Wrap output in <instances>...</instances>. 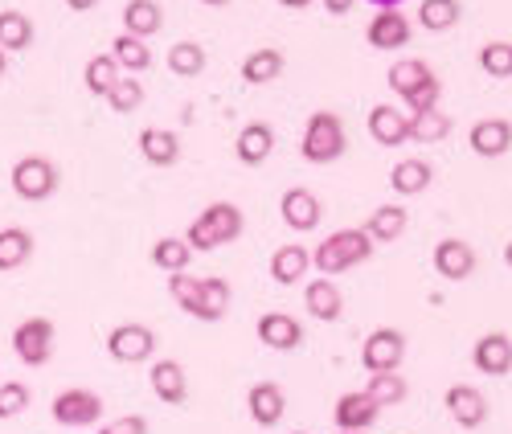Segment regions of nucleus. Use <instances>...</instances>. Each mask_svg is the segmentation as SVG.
<instances>
[{"mask_svg":"<svg viewBox=\"0 0 512 434\" xmlns=\"http://www.w3.org/2000/svg\"><path fill=\"white\" fill-rule=\"evenodd\" d=\"M168 295L177 299V308L201 324H218L226 312H230V283L218 279V275H209V279H193V275H168Z\"/></svg>","mask_w":512,"mask_h":434,"instance_id":"obj_1","label":"nucleus"},{"mask_svg":"<svg viewBox=\"0 0 512 434\" xmlns=\"http://www.w3.org/2000/svg\"><path fill=\"white\" fill-rule=\"evenodd\" d=\"M242 226H246V217H242V209L234 201H213L189 222L185 242L193 246V254H209V250L234 242L242 234Z\"/></svg>","mask_w":512,"mask_h":434,"instance_id":"obj_2","label":"nucleus"},{"mask_svg":"<svg viewBox=\"0 0 512 434\" xmlns=\"http://www.w3.org/2000/svg\"><path fill=\"white\" fill-rule=\"evenodd\" d=\"M386 78H390V86H394V95L406 103V115H418V111L439 107V95H443L439 74L426 66L422 58H398Z\"/></svg>","mask_w":512,"mask_h":434,"instance_id":"obj_3","label":"nucleus"},{"mask_svg":"<svg viewBox=\"0 0 512 434\" xmlns=\"http://www.w3.org/2000/svg\"><path fill=\"white\" fill-rule=\"evenodd\" d=\"M373 238L365 234V226H349V230H336V234H328L316 250H312V267L320 271V275H345V271H353V267H361L365 258L373 254Z\"/></svg>","mask_w":512,"mask_h":434,"instance_id":"obj_4","label":"nucleus"},{"mask_svg":"<svg viewBox=\"0 0 512 434\" xmlns=\"http://www.w3.org/2000/svg\"><path fill=\"white\" fill-rule=\"evenodd\" d=\"M349 148V136H345V123H340L336 111H316L308 115V127H304V140H300V152L308 164H336Z\"/></svg>","mask_w":512,"mask_h":434,"instance_id":"obj_5","label":"nucleus"},{"mask_svg":"<svg viewBox=\"0 0 512 434\" xmlns=\"http://www.w3.org/2000/svg\"><path fill=\"white\" fill-rule=\"evenodd\" d=\"M9 185H13V193H17L21 201H33V205H37V201H50V197L58 193L62 177H58V164H54L50 156L29 152V156H21V160L13 164Z\"/></svg>","mask_w":512,"mask_h":434,"instance_id":"obj_6","label":"nucleus"},{"mask_svg":"<svg viewBox=\"0 0 512 434\" xmlns=\"http://www.w3.org/2000/svg\"><path fill=\"white\" fill-rule=\"evenodd\" d=\"M54 336H58V328H54V320H46V316L21 320V324L13 328V353H17V361H21V365H33V369L50 365V357H54Z\"/></svg>","mask_w":512,"mask_h":434,"instance_id":"obj_7","label":"nucleus"},{"mask_svg":"<svg viewBox=\"0 0 512 434\" xmlns=\"http://www.w3.org/2000/svg\"><path fill=\"white\" fill-rule=\"evenodd\" d=\"M107 353L119 365H144L156 353V332L148 324H136V320L132 324H115L107 332Z\"/></svg>","mask_w":512,"mask_h":434,"instance_id":"obj_8","label":"nucleus"},{"mask_svg":"<svg viewBox=\"0 0 512 434\" xmlns=\"http://www.w3.org/2000/svg\"><path fill=\"white\" fill-rule=\"evenodd\" d=\"M402 357H406V336L398 328H373L361 344L365 373H398Z\"/></svg>","mask_w":512,"mask_h":434,"instance_id":"obj_9","label":"nucleus"},{"mask_svg":"<svg viewBox=\"0 0 512 434\" xmlns=\"http://www.w3.org/2000/svg\"><path fill=\"white\" fill-rule=\"evenodd\" d=\"M50 414H54L58 426L82 430V426H95V422H99V414H103V398L95 394V389L74 385V389H62V394L54 398Z\"/></svg>","mask_w":512,"mask_h":434,"instance_id":"obj_10","label":"nucleus"},{"mask_svg":"<svg viewBox=\"0 0 512 434\" xmlns=\"http://www.w3.org/2000/svg\"><path fill=\"white\" fill-rule=\"evenodd\" d=\"M410 37H414V25H410V17L402 9H377L373 21L365 25V41L373 50H386V54L406 50Z\"/></svg>","mask_w":512,"mask_h":434,"instance_id":"obj_11","label":"nucleus"},{"mask_svg":"<svg viewBox=\"0 0 512 434\" xmlns=\"http://www.w3.org/2000/svg\"><path fill=\"white\" fill-rule=\"evenodd\" d=\"M431 267H435L439 279L463 283V279L476 275V250H472V242H463V238H443L431 250Z\"/></svg>","mask_w":512,"mask_h":434,"instance_id":"obj_12","label":"nucleus"},{"mask_svg":"<svg viewBox=\"0 0 512 434\" xmlns=\"http://www.w3.org/2000/svg\"><path fill=\"white\" fill-rule=\"evenodd\" d=\"M279 217H283V226H291L295 234H308L320 226V217H324V205L312 189L304 185H291L283 197H279Z\"/></svg>","mask_w":512,"mask_h":434,"instance_id":"obj_13","label":"nucleus"},{"mask_svg":"<svg viewBox=\"0 0 512 434\" xmlns=\"http://www.w3.org/2000/svg\"><path fill=\"white\" fill-rule=\"evenodd\" d=\"M369 136H373V144H381V148H402V144H410V115L402 111V107H394V103H377V107H369Z\"/></svg>","mask_w":512,"mask_h":434,"instance_id":"obj_14","label":"nucleus"},{"mask_svg":"<svg viewBox=\"0 0 512 434\" xmlns=\"http://www.w3.org/2000/svg\"><path fill=\"white\" fill-rule=\"evenodd\" d=\"M381 406L365 394V389H353V394H340L336 406H332V422L345 430V434H365L373 422H377Z\"/></svg>","mask_w":512,"mask_h":434,"instance_id":"obj_15","label":"nucleus"},{"mask_svg":"<svg viewBox=\"0 0 512 434\" xmlns=\"http://www.w3.org/2000/svg\"><path fill=\"white\" fill-rule=\"evenodd\" d=\"M246 414L259 426H279L287 414V394L279 381H254L246 389Z\"/></svg>","mask_w":512,"mask_h":434,"instance_id":"obj_16","label":"nucleus"},{"mask_svg":"<svg viewBox=\"0 0 512 434\" xmlns=\"http://www.w3.org/2000/svg\"><path fill=\"white\" fill-rule=\"evenodd\" d=\"M443 406L455 418V426H463V430H476V426L488 422V398L476 385H451L443 394Z\"/></svg>","mask_w":512,"mask_h":434,"instance_id":"obj_17","label":"nucleus"},{"mask_svg":"<svg viewBox=\"0 0 512 434\" xmlns=\"http://www.w3.org/2000/svg\"><path fill=\"white\" fill-rule=\"evenodd\" d=\"M254 332H259V340L267 344V349L275 353H295L304 344V324L287 316V312H267L259 316V324H254Z\"/></svg>","mask_w":512,"mask_h":434,"instance_id":"obj_18","label":"nucleus"},{"mask_svg":"<svg viewBox=\"0 0 512 434\" xmlns=\"http://www.w3.org/2000/svg\"><path fill=\"white\" fill-rule=\"evenodd\" d=\"M148 381H152V394H156L164 406H181V402L189 398V373H185V365L173 361V357L152 361Z\"/></svg>","mask_w":512,"mask_h":434,"instance_id":"obj_19","label":"nucleus"},{"mask_svg":"<svg viewBox=\"0 0 512 434\" xmlns=\"http://www.w3.org/2000/svg\"><path fill=\"white\" fill-rule=\"evenodd\" d=\"M467 144H472L476 156L484 160H496L512 148V123L500 119V115H488V119H476L472 123V132H467Z\"/></svg>","mask_w":512,"mask_h":434,"instance_id":"obj_20","label":"nucleus"},{"mask_svg":"<svg viewBox=\"0 0 512 434\" xmlns=\"http://www.w3.org/2000/svg\"><path fill=\"white\" fill-rule=\"evenodd\" d=\"M472 365L484 377H504L512 373V336L508 332H484L472 349Z\"/></svg>","mask_w":512,"mask_h":434,"instance_id":"obj_21","label":"nucleus"},{"mask_svg":"<svg viewBox=\"0 0 512 434\" xmlns=\"http://www.w3.org/2000/svg\"><path fill=\"white\" fill-rule=\"evenodd\" d=\"M271 152H275V127H271V123H263V119L246 123L242 132H238V140H234V156H238L246 168L267 164V160H271Z\"/></svg>","mask_w":512,"mask_h":434,"instance_id":"obj_22","label":"nucleus"},{"mask_svg":"<svg viewBox=\"0 0 512 434\" xmlns=\"http://www.w3.org/2000/svg\"><path fill=\"white\" fill-rule=\"evenodd\" d=\"M304 308H308V316H316L320 324H336L340 316H345V295H340V287H336L328 275H316V279L304 287Z\"/></svg>","mask_w":512,"mask_h":434,"instance_id":"obj_23","label":"nucleus"},{"mask_svg":"<svg viewBox=\"0 0 512 434\" xmlns=\"http://www.w3.org/2000/svg\"><path fill=\"white\" fill-rule=\"evenodd\" d=\"M312 271V250L300 246V242H287L271 254V279L279 287H295V283H304Z\"/></svg>","mask_w":512,"mask_h":434,"instance_id":"obj_24","label":"nucleus"},{"mask_svg":"<svg viewBox=\"0 0 512 434\" xmlns=\"http://www.w3.org/2000/svg\"><path fill=\"white\" fill-rule=\"evenodd\" d=\"M431 181H435V168L422 156H406L390 168V185H394L398 197H418V193L431 189Z\"/></svg>","mask_w":512,"mask_h":434,"instance_id":"obj_25","label":"nucleus"},{"mask_svg":"<svg viewBox=\"0 0 512 434\" xmlns=\"http://www.w3.org/2000/svg\"><path fill=\"white\" fill-rule=\"evenodd\" d=\"M136 144H140V156L156 168H173L181 160V140H177V132H168V127H144Z\"/></svg>","mask_w":512,"mask_h":434,"instance_id":"obj_26","label":"nucleus"},{"mask_svg":"<svg viewBox=\"0 0 512 434\" xmlns=\"http://www.w3.org/2000/svg\"><path fill=\"white\" fill-rule=\"evenodd\" d=\"M160 29H164V9L156 5V0H127L123 5V33L148 41Z\"/></svg>","mask_w":512,"mask_h":434,"instance_id":"obj_27","label":"nucleus"},{"mask_svg":"<svg viewBox=\"0 0 512 434\" xmlns=\"http://www.w3.org/2000/svg\"><path fill=\"white\" fill-rule=\"evenodd\" d=\"M37 242L25 226H5L0 230V271H21L29 258H33Z\"/></svg>","mask_w":512,"mask_h":434,"instance_id":"obj_28","label":"nucleus"},{"mask_svg":"<svg viewBox=\"0 0 512 434\" xmlns=\"http://www.w3.org/2000/svg\"><path fill=\"white\" fill-rule=\"evenodd\" d=\"M406 222H410V213L402 205H377L365 222V234L373 242H398L406 234Z\"/></svg>","mask_w":512,"mask_h":434,"instance_id":"obj_29","label":"nucleus"},{"mask_svg":"<svg viewBox=\"0 0 512 434\" xmlns=\"http://www.w3.org/2000/svg\"><path fill=\"white\" fill-rule=\"evenodd\" d=\"M283 54L279 50H271V46H263V50H254V54H246V62H242V82L246 86H271L279 74H283Z\"/></svg>","mask_w":512,"mask_h":434,"instance_id":"obj_30","label":"nucleus"},{"mask_svg":"<svg viewBox=\"0 0 512 434\" xmlns=\"http://www.w3.org/2000/svg\"><path fill=\"white\" fill-rule=\"evenodd\" d=\"M33 46V21L21 9H0V50L21 54Z\"/></svg>","mask_w":512,"mask_h":434,"instance_id":"obj_31","label":"nucleus"},{"mask_svg":"<svg viewBox=\"0 0 512 434\" xmlns=\"http://www.w3.org/2000/svg\"><path fill=\"white\" fill-rule=\"evenodd\" d=\"M451 115L443 111V107H431V111H418V115H410V140L414 144H439V140H447L451 136Z\"/></svg>","mask_w":512,"mask_h":434,"instance_id":"obj_32","label":"nucleus"},{"mask_svg":"<svg viewBox=\"0 0 512 434\" xmlns=\"http://www.w3.org/2000/svg\"><path fill=\"white\" fill-rule=\"evenodd\" d=\"M111 58H115L119 70H127V74H144V70L152 66L148 41H140V37H132V33H119V37L111 41Z\"/></svg>","mask_w":512,"mask_h":434,"instance_id":"obj_33","label":"nucleus"},{"mask_svg":"<svg viewBox=\"0 0 512 434\" xmlns=\"http://www.w3.org/2000/svg\"><path fill=\"white\" fill-rule=\"evenodd\" d=\"M123 78V70H119V62L111 58V54H95L87 66H82V86H87L91 95H99V99H107L111 95V86Z\"/></svg>","mask_w":512,"mask_h":434,"instance_id":"obj_34","label":"nucleus"},{"mask_svg":"<svg viewBox=\"0 0 512 434\" xmlns=\"http://www.w3.org/2000/svg\"><path fill=\"white\" fill-rule=\"evenodd\" d=\"M459 17H463L459 0H422L418 5V25L426 33H447V29L459 25Z\"/></svg>","mask_w":512,"mask_h":434,"instance_id":"obj_35","label":"nucleus"},{"mask_svg":"<svg viewBox=\"0 0 512 434\" xmlns=\"http://www.w3.org/2000/svg\"><path fill=\"white\" fill-rule=\"evenodd\" d=\"M189 263H193V246L185 238H160L152 246V267H160L164 275H181L189 271Z\"/></svg>","mask_w":512,"mask_h":434,"instance_id":"obj_36","label":"nucleus"},{"mask_svg":"<svg viewBox=\"0 0 512 434\" xmlns=\"http://www.w3.org/2000/svg\"><path fill=\"white\" fill-rule=\"evenodd\" d=\"M164 62H168V70H173L177 78H197L209 58H205L201 41H173V50L164 54Z\"/></svg>","mask_w":512,"mask_h":434,"instance_id":"obj_37","label":"nucleus"},{"mask_svg":"<svg viewBox=\"0 0 512 434\" xmlns=\"http://www.w3.org/2000/svg\"><path fill=\"white\" fill-rule=\"evenodd\" d=\"M365 394L386 410V406H398V402H406V394H410V385H406V377L402 373H369V381H365Z\"/></svg>","mask_w":512,"mask_h":434,"instance_id":"obj_38","label":"nucleus"},{"mask_svg":"<svg viewBox=\"0 0 512 434\" xmlns=\"http://www.w3.org/2000/svg\"><path fill=\"white\" fill-rule=\"evenodd\" d=\"M107 107H111L115 115H132V111H140V107H144V82H140L136 74H123V78L111 86Z\"/></svg>","mask_w":512,"mask_h":434,"instance_id":"obj_39","label":"nucleus"},{"mask_svg":"<svg viewBox=\"0 0 512 434\" xmlns=\"http://www.w3.org/2000/svg\"><path fill=\"white\" fill-rule=\"evenodd\" d=\"M480 70L488 78H512V41H488L480 50Z\"/></svg>","mask_w":512,"mask_h":434,"instance_id":"obj_40","label":"nucleus"},{"mask_svg":"<svg viewBox=\"0 0 512 434\" xmlns=\"http://www.w3.org/2000/svg\"><path fill=\"white\" fill-rule=\"evenodd\" d=\"M29 385L25 381H0V418H17L29 410Z\"/></svg>","mask_w":512,"mask_h":434,"instance_id":"obj_41","label":"nucleus"},{"mask_svg":"<svg viewBox=\"0 0 512 434\" xmlns=\"http://www.w3.org/2000/svg\"><path fill=\"white\" fill-rule=\"evenodd\" d=\"M99 434H148V418L144 414H119V418L103 422Z\"/></svg>","mask_w":512,"mask_h":434,"instance_id":"obj_42","label":"nucleus"},{"mask_svg":"<svg viewBox=\"0 0 512 434\" xmlns=\"http://www.w3.org/2000/svg\"><path fill=\"white\" fill-rule=\"evenodd\" d=\"M353 5H357V0H324V9H328L332 17H345V13H353Z\"/></svg>","mask_w":512,"mask_h":434,"instance_id":"obj_43","label":"nucleus"},{"mask_svg":"<svg viewBox=\"0 0 512 434\" xmlns=\"http://www.w3.org/2000/svg\"><path fill=\"white\" fill-rule=\"evenodd\" d=\"M99 5V0H66V9H74V13H91Z\"/></svg>","mask_w":512,"mask_h":434,"instance_id":"obj_44","label":"nucleus"},{"mask_svg":"<svg viewBox=\"0 0 512 434\" xmlns=\"http://www.w3.org/2000/svg\"><path fill=\"white\" fill-rule=\"evenodd\" d=\"M279 5H283V9H295V13H300V9H308V5H316V0H279Z\"/></svg>","mask_w":512,"mask_h":434,"instance_id":"obj_45","label":"nucleus"},{"mask_svg":"<svg viewBox=\"0 0 512 434\" xmlns=\"http://www.w3.org/2000/svg\"><path fill=\"white\" fill-rule=\"evenodd\" d=\"M369 5H377V9H402V0H369Z\"/></svg>","mask_w":512,"mask_h":434,"instance_id":"obj_46","label":"nucleus"},{"mask_svg":"<svg viewBox=\"0 0 512 434\" xmlns=\"http://www.w3.org/2000/svg\"><path fill=\"white\" fill-rule=\"evenodd\" d=\"M5 74H9V54L0 50V78H5Z\"/></svg>","mask_w":512,"mask_h":434,"instance_id":"obj_47","label":"nucleus"},{"mask_svg":"<svg viewBox=\"0 0 512 434\" xmlns=\"http://www.w3.org/2000/svg\"><path fill=\"white\" fill-rule=\"evenodd\" d=\"M201 5H209V9H222V5H230V0H201Z\"/></svg>","mask_w":512,"mask_h":434,"instance_id":"obj_48","label":"nucleus"},{"mask_svg":"<svg viewBox=\"0 0 512 434\" xmlns=\"http://www.w3.org/2000/svg\"><path fill=\"white\" fill-rule=\"evenodd\" d=\"M504 263L512 267V238H508V246H504Z\"/></svg>","mask_w":512,"mask_h":434,"instance_id":"obj_49","label":"nucleus"},{"mask_svg":"<svg viewBox=\"0 0 512 434\" xmlns=\"http://www.w3.org/2000/svg\"><path fill=\"white\" fill-rule=\"evenodd\" d=\"M291 434H308V430H291Z\"/></svg>","mask_w":512,"mask_h":434,"instance_id":"obj_50","label":"nucleus"}]
</instances>
